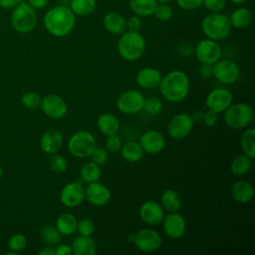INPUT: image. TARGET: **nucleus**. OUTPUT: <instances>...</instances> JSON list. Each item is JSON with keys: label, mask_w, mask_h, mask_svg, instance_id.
<instances>
[{"label": "nucleus", "mask_w": 255, "mask_h": 255, "mask_svg": "<svg viewBox=\"0 0 255 255\" xmlns=\"http://www.w3.org/2000/svg\"><path fill=\"white\" fill-rule=\"evenodd\" d=\"M157 3H170L172 0H156Z\"/></svg>", "instance_id": "56"}, {"label": "nucleus", "mask_w": 255, "mask_h": 255, "mask_svg": "<svg viewBox=\"0 0 255 255\" xmlns=\"http://www.w3.org/2000/svg\"><path fill=\"white\" fill-rule=\"evenodd\" d=\"M37 19L35 9L23 1L13 9L11 14L12 27L22 34L31 32L36 27Z\"/></svg>", "instance_id": "6"}, {"label": "nucleus", "mask_w": 255, "mask_h": 255, "mask_svg": "<svg viewBox=\"0 0 255 255\" xmlns=\"http://www.w3.org/2000/svg\"><path fill=\"white\" fill-rule=\"evenodd\" d=\"M48 164H49V167L54 172H57V173H62L64 171H66L67 167H68V162H67L66 158L63 155L57 154V153L51 154Z\"/></svg>", "instance_id": "38"}, {"label": "nucleus", "mask_w": 255, "mask_h": 255, "mask_svg": "<svg viewBox=\"0 0 255 255\" xmlns=\"http://www.w3.org/2000/svg\"><path fill=\"white\" fill-rule=\"evenodd\" d=\"M228 18L232 27L237 29H244L251 24L253 16L248 8L239 7L235 9Z\"/></svg>", "instance_id": "28"}, {"label": "nucleus", "mask_w": 255, "mask_h": 255, "mask_svg": "<svg viewBox=\"0 0 255 255\" xmlns=\"http://www.w3.org/2000/svg\"><path fill=\"white\" fill-rule=\"evenodd\" d=\"M126 26L128 31H133V32H139L142 28V20L141 17L137 15H132L126 19Z\"/></svg>", "instance_id": "45"}, {"label": "nucleus", "mask_w": 255, "mask_h": 255, "mask_svg": "<svg viewBox=\"0 0 255 255\" xmlns=\"http://www.w3.org/2000/svg\"><path fill=\"white\" fill-rule=\"evenodd\" d=\"M50 0H28V4L34 9H43L45 8Z\"/></svg>", "instance_id": "51"}, {"label": "nucleus", "mask_w": 255, "mask_h": 255, "mask_svg": "<svg viewBox=\"0 0 255 255\" xmlns=\"http://www.w3.org/2000/svg\"><path fill=\"white\" fill-rule=\"evenodd\" d=\"M203 115H204L203 111H195V112H193V114L190 117H191L193 123H202Z\"/></svg>", "instance_id": "52"}, {"label": "nucleus", "mask_w": 255, "mask_h": 255, "mask_svg": "<svg viewBox=\"0 0 255 255\" xmlns=\"http://www.w3.org/2000/svg\"><path fill=\"white\" fill-rule=\"evenodd\" d=\"M41 97L35 92H27L21 98L22 105L29 110H36L41 106Z\"/></svg>", "instance_id": "39"}, {"label": "nucleus", "mask_w": 255, "mask_h": 255, "mask_svg": "<svg viewBox=\"0 0 255 255\" xmlns=\"http://www.w3.org/2000/svg\"><path fill=\"white\" fill-rule=\"evenodd\" d=\"M160 205L167 212H175L181 206L180 195L174 189H165L160 196Z\"/></svg>", "instance_id": "29"}, {"label": "nucleus", "mask_w": 255, "mask_h": 255, "mask_svg": "<svg viewBox=\"0 0 255 255\" xmlns=\"http://www.w3.org/2000/svg\"><path fill=\"white\" fill-rule=\"evenodd\" d=\"M95 229H96L95 223L90 218H83V219L78 220V222H77L76 231L79 233V235L92 236L95 232Z\"/></svg>", "instance_id": "41"}, {"label": "nucleus", "mask_w": 255, "mask_h": 255, "mask_svg": "<svg viewBox=\"0 0 255 255\" xmlns=\"http://www.w3.org/2000/svg\"><path fill=\"white\" fill-rule=\"evenodd\" d=\"M240 143L244 154L251 159L255 157V129L253 128H246L241 134Z\"/></svg>", "instance_id": "33"}, {"label": "nucleus", "mask_w": 255, "mask_h": 255, "mask_svg": "<svg viewBox=\"0 0 255 255\" xmlns=\"http://www.w3.org/2000/svg\"><path fill=\"white\" fill-rule=\"evenodd\" d=\"M139 217L143 223L149 226H155L162 222L164 209L159 202L155 200H146L139 207Z\"/></svg>", "instance_id": "18"}, {"label": "nucleus", "mask_w": 255, "mask_h": 255, "mask_svg": "<svg viewBox=\"0 0 255 255\" xmlns=\"http://www.w3.org/2000/svg\"><path fill=\"white\" fill-rule=\"evenodd\" d=\"M120 150L124 159L128 162H138L144 154L141 145L135 140L126 141L124 144H122Z\"/></svg>", "instance_id": "26"}, {"label": "nucleus", "mask_w": 255, "mask_h": 255, "mask_svg": "<svg viewBox=\"0 0 255 255\" xmlns=\"http://www.w3.org/2000/svg\"><path fill=\"white\" fill-rule=\"evenodd\" d=\"M85 200V187L80 181L68 182L60 192V201L69 208L79 206Z\"/></svg>", "instance_id": "14"}, {"label": "nucleus", "mask_w": 255, "mask_h": 255, "mask_svg": "<svg viewBox=\"0 0 255 255\" xmlns=\"http://www.w3.org/2000/svg\"><path fill=\"white\" fill-rule=\"evenodd\" d=\"M229 1L232 2L235 5H241V4H244V3L248 2L249 0H229Z\"/></svg>", "instance_id": "54"}, {"label": "nucleus", "mask_w": 255, "mask_h": 255, "mask_svg": "<svg viewBox=\"0 0 255 255\" xmlns=\"http://www.w3.org/2000/svg\"><path fill=\"white\" fill-rule=\"evenodd\" d=\"M134 236H135V233H133V232H131V233H129V234H128V236H127V239L129 241V242H133V239H134Z\"/></svg>", "instance_id": "55"}, {"label": "nucleus", "mask_w": 255, "mask_h": 255, "mask_svg": "<svg viewBox=\"0 0 255 255\" xmlns=\"http://www.w3.org/2000/svg\"><path fill=\"white\" fill-rule=\"evenodd\" d=\"M56 251V255H72L73 251H72V247L68 244H60L57 246V248H55Z\"/></svg>", "instance_id": "49"}, {"label": "nucleus", "mask_w": 255, "mask_h": 255, "mask_svg": "<svg viewBox=\"0 0 255 255\" xmlns=\"http://www.w3.org/2000/svg\"><path fill=\"white\" fill-rule=\"evenodd\" d=\"M97 127L104 135L115 134L120 129V121L112 113H103L97 119Z\"/></svg>", "instance_id": "24"}, {"label": "nucleus", "mask_w": 255, "mask_h": 255, "mask_svg": "<svg viewBox=\"0 0 255 255\" xmlns=\"http://www.w3.org/2000/svg\"><path fill=\"white\" fill-rule=\"evenodd\" d=\"M40 107L47 117L54 120L62 119L68 111L65 100L56 94H49L45 96L41 101Z\"/></svg>", "instance_id": "15"}, {"label": "nucleus", "mask_w": 255, "mask_h": 255, "mask_svg": "<svg viewBox=\"0 0 255 255\" xmlns=\"http://www.w3.org/2000/svg\"><path fill=\"white\" fill-rule=\"evenodd\" d=\"M101 167L94 161H88L84 163L80 169V177L83 182L91 183L98 181L101 177Z\"/></svg>", "instance_id": "32"}, {"label": "nucleus", "mask_w": 255, "mask_h": 255, "mask_svg": "<svg viewBox=\"0 0 255 255\" xmlns=\"http://www.w3.org/2000/svg\"><path fill=\"white\" fill-rule=\"evenodd\" d=\"M45 29L52 36L62 38L69 35L74 29L76 15L69 5L61 4L50 8L43 18Z\"/></svg>", "instance_id": "1"}, {"label": "nucleus", "mask_w": 255, "mask_h": 255, "mask_svg": "<svg viewBox=\"0 0 255 255\" xmlns=\"http://www.w3.org/2000/svg\"><path fill=\"white\" fill-rule=\"evenodd\" d=\"M158 87L161 96L165 100L171 103H179L187 97L190 90V82L185 72L173 70L161 78Z\"/></svg>", "instance_id": "2"}, {"label": "nucleus", "mask_w": 255, "mask_h": 255, "mask_svg": "<svg viewBox=\"0 0 255 255\" xmlns=\"http://www.w3.org/2000/svg\"><path fill=\"white\" fill-rule=\"evenodd\" d=\"M22 0H0V7L3 9H14Z\"/></svg>", "instance_id": "50"}, {"label": "nucleus", "mask_w": 255, "mask_h": 255, "mask_svg": "<svg viewBox=\"0 0 255 255\" xmlns=\"http://www.w3.org/2000/svg\"><path fill=\"white\" fill-rule=\"evenodd\" d=\"M96 0H70L69 7L76 16L85 17L96 10Z\"/></svg>", "instance_id": "31"}, {"label": "nucleus", "mask_w": 255, "mask_h": 255, "mask_svg": "<svg viewBox=\"0 0 255 255\" xmlns=\"http://www.w3.org/2000/svg\"><path fill=\"white\" fill-rule=\"evenodd\" d=\"M217 122H218V114L207 109V111L204 112L202 123L207 127H213L216 125Z\"/></svg>", "instance_id": "47"}, {"label": "nucleus", "mask_w": 255, "mask_h": 255, "mask_svg": "<svg viewBox=\"0 0 255 255\" xmlns=\"http://www.w3.org/2000/svg\"><path fill=\"white\" fill-rule=\"evenodd\" d=\"M63 141V133L57 128H50L42 134L40 139V147L43 152L53 154L61 148Z\"/></svg>", "instance_id": "20"}, {"label": "nucleus", "mask_w": 255, "mask_h": 255, "mask_svg": "<svg viewBox=\"0 0 255 255\" xmlns=\"http://www.w3.org/2000/svg\"><path fill=\"white\" fill-rule=\"evenodd\" d=\"M112 192L110 188L99 181L88 183L85 188V199L95 206H104L111 200Z\"/></svg>", "instance_id": "16"}, {"label": "nucleus", "mask_w": 255, "mask_h": 255, "mask_svg": "<svg viewBox=\"0 0 255 255\" xmlns=\"http://www.w3.org/2000/svg\"><path fill=\"white\" fill-rule=\"evenodd\" d=\"M90 157L92 161L96 162L99 165H102L107 163V161L109 160V151L106 148L96 146L95 149L92 151Z\"/></svg>", "instance_id": "42"}, {"label": "nucleus", "mask_w": 255, "mask_h": 255, "mask_svg": "<svg viewBox=\"0 0 255 255\" xmlns=\"http://www.w3.org/2000/svg\"><path fill=\"white\" fill-rule=\"evenodd\" d=\"M131 12L139 17H148L153 14L157 5L156 0H129L128 2Z\"/></svg>", "instance_id": "30"}, {"label": "nucleus", "mask_w": 255, "mask_h": 255, "mask_svg": "<svg viewBox=\"0 0 255 255\" xmlns=\"http://www.w3.org/2000/svg\"><path fill=\"white\" fill-rule=\"evenodd\" d=\"M139 144L141 145L144 152L149 154H156L164 148L165 137L160 131L156 129H149L141 134L139 138Z\"/></svg>", "instance_id": "19"}, {"label": "nucleus", "mask_w": 255, "mask_h": 255, "mask_svg": "<svg viewBox=\"0 0 255 255\" xmlns=\"http://www.w3.org/2000/svg\"><path fill=\"white\" fill-rule=\"evenodd\" d=\"M71 247L74 255H94L97 252L96 243L91 236L79 235L74 239Z\"/></svg>", "instance_id": "25"}, {"label": "nucleus", "mask_w": 255, "mask_h": 255, "mask_svg": "<svg viewBox=\"0 0 255 255\" xmlns=\"http://www.w3.org/2000/svg\"><path fill=\"white\" fill-rule=\"evenodd\" d=\"M38 254L39 255H56V251H55V248H53L51 246H47V247L42 248L38 252Z\"/></svg>", "instance_id": "53"}, {"label": "nucleus", "mask_w": 255, "mask_h": 255, "mask_svg": "<svg viewBox=\"0 0 255 255\" xmlns=\"http://www.w3.org/2000/svg\"><path fill=\"white\" fill-rule=\"evenodd\" d=\"M26 246H27V238L24 234H21V233L13 234L8 241L9 249L16 253L24 250Z\"/></svg>", "instance_id": "40"}, {"label": "nucleus", "mask_w": 255, "mask_h": 255, "mask_svg": "<svg viewBox=\"0 0 255 255\" xmlns=\"http://www.w3.org/2000/svg\"><path fill=\"white\" fill-rule=\"evenodd\" d=\"M149 115H157L162 110V102L155 96H148L144 98L143 109Z\"/></svg>", "instance_id": "36"}, {"label": "nucleus", "mask_w": 255, "mask_h": 255, "mask_svg": "<svg viewBox=\"0 0 255 255\" xmlns=\"http://www.w3.org/2000/svg\"><path fill=\"white\" fill-rule=\"evenodd\" d=\"M194 123L191 117L185 113L174 115L167 124V133L175 139H181L189 135L193 129Z\"/></svg>", "instance_id": "12"}, {"label": "nucleus", "mask_w": 255, "mask_h": 255, "mask_svg": "<svg viewBox=\"0 0 255 255\" xmlns=\"http://www.w3.org/2000/svg\"><path fill=\"white\" fill-rule=\"evenodd\" d=\"M152 15H154L157 20L165 22L172 18L173 9L169 3H157Z\"/></svg>", "instance_id": "37"}, {"label": "nucleus", "mask_w": 255, "mask_h": 255, "mask_svg": "<svg viewBox=\"0 0 255 255\" xmlns=\"http://www.w3.org/2000/svg\"><path fill=\"white\" fill-rule=\"evenodd\" d=\"M133 243L139 251L151 253L159 249L162 239L156 230L151 228H142L135 233Z\"/></svg>", "instance_id": "11"}, {"label": "nucleus", "mask_w": 255, "mask_h": 255, "mask_svg": "<svg viewBox=\"0 0 255 255\" xmlns=\"http://www.w3.org/2000/svg\"><path fill=\"white\" fill-rule=\"evenodd\" d=\"M227 0H203L202 5L210 13L221 12L226 6Z\"/></svg>", "instance_id": "44"}, {"label": "nucleus", "mask_w": 255, "mask_h": 255, "mask_svg": "<svg viewBox=\"0 0 255 255\" xmlns=\"http://www.w3.org/2000/svg\"><path fill=\"white\" fill-rule=\"evenodd\" d=\"M176 4L179 8L182 10L190 11V10H195L202 6V1L203 0H175Z\"/></svg>", "instance_id": "46"}, {"label": "nucleus", "mask_w": 255, "mask_h": 255, "mask_svg": "<svg viewBox=\"0 0 255 255\" xmlns=\"http://www.w3.org/2000/svg\"><path fill=\"white\" fill-rule=\"evenodd\" d=\"M161 223L164 233L172 239H178L185 233V219L177 211L169 212L167 215H164Z\"/></svg>", "instance_id": "17"}, {"label": "nucleus", "mask_w": 255, "mask_h": 255, "mask_svg": "<svg viewBox=\"0 0 255 255\" xmlns=\"http://www.w3.org/2000/svg\"><path fill=\"white\" fill-rule=\"evenodd\" d=\"M253 116V109L249 104L235 103L225 110L224 121L233 129H243L251 124Z\"/></svg>", "instance_id": "5"}, {"label": "nucleus", "mask_w": 255, "mask_h": 255, "mask_svg": "<svg viewBox=\"0 0 255 255\" xmlns=\"http://www.w3.org/2000/svg\"><path fill=\"white\" fill-rule=\"evenodd\" d=\"M144 97L138 90H128L122 93L117 100L118 110L125 115H134L143 109Z\"/></svg>", "instance_id": "8"}, {"label": "nucleus", "mask_w": 255, "mask_h": 255, "mask_svg": "<svg viewBox=\"0 0 255 255\" xmlns=\"http://www.w3.org/2000/svg\"><path fill=\"white\" fill-rule=\"evenodd\" d=\"M104 28L113 35H121L127 30L126 18L118 12H108L103 18Z\"/></svg>", "instance_id": "23"}, {"label": "nucleus", "mask_w": 255, "mask_h": 255, "mask_svg": "<svg viewBox=\"0 0 255 255\" xmlns=\"http://www.w3.org/2000/svg\"><path fill=\"white\" fill-rule=\"evenodd\" d=\"M196 59L201 64L213 65L221 57V48L217 41L211 39H202L194 47Z\"/></svg>", "instance_id": "10"}, {"label": "nucleus", "mask_w": 255, "mask_h": 255, "mask_svg": "<svg viewBox=\"0 0 255 255\" xmlns=\"http://www.w3.org/2000/svg\"><path fill=\"white\" fill-rule=\"evenodd\" d=\"M106 149L110 152L116 153L118 151H120L121 147H122V140L121 137L115 133V134H111V135H107L106 138Z\"/></svg>", "instance_id": "43"}, {"label": "nucleus", "mask_w": 255, "mask_h": 255, "mask_svg": "<svg viewBox=\"0 0 255 255\" xmlns=\"http://www.w3.org/2000/svg\"><path fill=\"white\" fill-rule=\"evenodd\" d=\"M41 236L44 242L47 243L48 245H55L60 242L62 235L57 230L56 226L47 225L41 229Z\"/></svg>", "instance_id": "35"}, {"label": "nucleus", "mask_w": 255, "mask_h": 255, "mask_svg": "<svg viewBox=\"0 0 255 255\" xmlns=\"http://www.w3.org/2000/svg\"><path fill=\"white\" fill-rule=\"evenodd\" d=\"M117 47L120 56L124 60L133 62L144 54L146 43L144 37L139 32L126 30L120 35Z\"/></svg>", "instance_id": "3"}, {"label": "nucleus", "mask_w": 255, "mask_h": 255, "mask_svg": "<svg viewBox=\"0 0 255 255\" xmlns=\"http://www.w3.org/2000/svg\"><path fill=\"white\" fill-rule=\"evenodd\" d=\"M201 29L206 38L218 42L226 39L230 35L232 26L228 16L216 12L209 13L203 17Z\"/></svg>", "instance_id": "4"}, {"label": "nucleus", "mask_w": 255, "mask_h": 255, "mask_svg": "<svg viewBox=\"0 0 255 255\" xmlns=\"http://www.w3.org/2000/svg\"><path fill=\"white\" fill-rule=\"evenodd\" d=\"M233 96L231 91L225 88H217L210 91L205 98V105L208 110L217 114L224 113L232 104Z\"/></svg>", "instance_id": "13"}, {"label": "nucleus", "mask_w": 255, "mask_h": 255, "mask_svg": "<svg viewBox=\"0 0 255 255\" xmlns=\"http://www.w3.org/2000/svg\"><path fill=\"white\" fill-rule=\"evenodd\" d=\"M97 146L95 136L87 130L75 132L68 141L69 152L78 158H86L91 155Z\"/></svg>", "instance_id": "7"}, {"label": "nucleus", "mask_w": 255, "mask_h": 255, "mask_svg": "<svg viewBox=\"0 0 255 255\" xmlns=\"http://www.w3.org/2000/svg\"><path fill=\"white\" fill-rule=\"evenodd\" d=\"M78 219L72 213H63L56 219V228L61 235L70 236L76 232Z\"/></svg>", "instance_id": "27"}, {"label": "nucleus", "mask_w": 255, "mask_h": 255, "mask_svg": "<svg viewBox=\"0 0 255 255\" xmlns=\"http://www.w3.org/2000/svg\"><path fill=\"white\" fill-rule=\"evenodd\" d=\"M198 74L203 80H209L213 77V65L201 64L198 68Z\"/></svg>", "instance_id": "48"}, {"label": "nucleus", "mask_w": 255, "mask_h": 255, "mask_svg": "<svg viewBox=\"0 0 255 255\" xmlns=\"http://www.w3.org/2000/svg\"><path fill=\"white\" fill-rule=\"evenodd\" d=\"M161 78L162 76L159 70L151 67H145L136 73L135 82L143 89L152 90L159 86Z\"/></svg>", "instance_id": "21"}, {"label": "nucleus", "mask_w": 255, "mask_h": 255, "mask_svg": "<svg viewBox=\"0 0 255 255\" xmlns=\"http://www.w3.org/2000/svg\"><path fill=\"white\" fill-rule=\"evenodd\" d=\"M251 158L246 154L235 156L230 163V170L235 176H243L247 174L251 168Z\"/></svg>", "instance_id": "34"}, {"label": "nucleus", "mask_w": 255, "mask_h": 255, "mask_svg": "<svg viewBox=\"0 0 255 255\" xmlns=\"http://www.w3.org/2000/svg\"><path fill=\"white\" fill-rule=\"evenodd\" d=\"M231 195L236 202L248 203L254 196L253 185L247 180H237L231 186Z\"/></svg>", "instance_id": "22"}, {"label": "nucleus", "mask_w": 255, "mask_h": 255, "mask_svg": "<svg viewBox=\"0 0 255 255\" xmlns=\"http://www.w3.org/2000/svg\"><path fill=\"white\" fill-rule=\"evenodd\" d=\"M213 77L222 84H234L240 77L239 66L232 60L219 59L213 64Z\"/></svg>", "instance_id": "9"}, {"label": "nucleus", "mask_w": 255, "mask_h": 255, "mask_svg": "<svg viewBox=\"0 0 255 255\" xmlns=\"http://www.w3.org/2000/svg\"><path fill=\"white\" fill-rule=\"evenodd\" d=\"M2 173H3V170H2V167L0 166V178H1V176H2Z\"/></svg>", "instance_id": "57"}]
</instances>
